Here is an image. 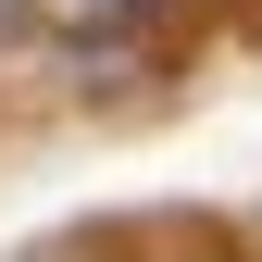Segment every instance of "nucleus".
<instances>
[]
</instances>
